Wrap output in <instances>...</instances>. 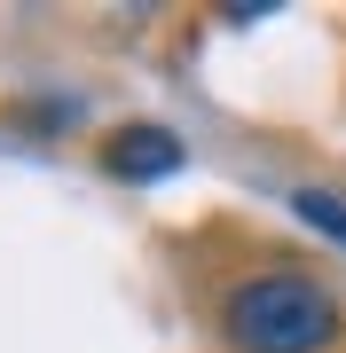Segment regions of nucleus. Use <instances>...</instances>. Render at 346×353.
I'll use <instances>...</instances> for the list:
<instances>
[{
    "label": "nucleus",
    "instance_id": "obj_3",
    "mask_svg": "<svg viewBox=\"0 0 346 353\" xmlns=\"http://www.w3.org/2000/svg\"><path fill=\"white\" fill-rule=\"evenodd\" d=\"M291 212L307 220V228H323V236H338V243H346V196H331V189H299V196H291Z\"/></svg>",
    "mask_w": 346,
    "mask_h": 353
},
{
    "label": "nucleus",
    "instance_id": "obj_1",
    "mask_svg": "<svg viewBox=\"0 0 346 353\" xmlns=\"http://www.w3.org/2000/svg\"><path fill=\"white\" fill-rule=\"evenodd\" d=\"M220 338L236 353H323L338 338V299L307 275H252L220 299Z\"/></svg>",
    "mask_w": 346,
    "mask_h": 353
},
{
    "label": "nucleus",
    "instance_id": "obj_2",
    "mask_svg": "<svg viewBox=\"0 0 346 353\" xmlns=\"http://www.w3.org/2000/svg\"><path fill=\"white\" fill-rule=\"evenodd\" d=\"M103 165L118 181H166V173H181V141L166 126H118L103 141Z\"/></svg>",
    "mask_w": 346,
    "mask_h": 353
}]
</instances>
